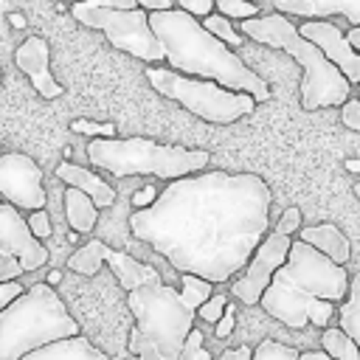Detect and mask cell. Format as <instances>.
Returning a JSON list of instances; mask_svg holds the SVG:
<instances>
[{
  "mask_svg": "<svg viewBox=\"0 0 360 360\" xmlns=\"http://www.w3.org/2000/svg\"><path fill=\"white\" fill-rule=\"evenodd\" d=\"M132 236L177 273L231 281L270 231V188L250 172H197L169 180L158 200L129 214Z\"/></svg>",
  "mask_w": 360,
  "mask_h": 360,
  "instance_id": "1",
  "label": "cell"
},
{
  "mask_svg": "<svg viewBox=\"0 0 360 360\" xmlns=\"http://www.w3.org/2000/svg\"><path fill=\"white\" fill-rule=\"evenodd\" d=\"M349 290L352 276L340 262L304 239H292L290 256L276 270L259 307L290 329H304L309 323L329 326L349 298Z\"/></svg>",
  "mask_w": 360,
  "mask_h": 360,
  "instance_id": "2",
  "label": "cell"
},
{
  "mask_svg": "<svg viewBox=\"0 0 360 360\" xmlns=\"http://www.w3.org/2000/svg\"><path fill=\"white\" fill-rule=\"evenodd\" d=\"M149 22L166 48V62L174 70L197 79H214L228 90L250 93L256 101L270 98V84L253 68H248V62L236 56L225 39L211 34L191 11H149Z\"/></svg>",
  "mask_w": 360,
  "mask_h": 360,
  "instance_id": "3",
  "label": "cell"
},
{
  "mask_svg": "<svg viewBox=\"0 0 360 360\" xmlns=\"http://www.w3.org/2000/svg\"><path fill=\"white\" fill-rule=\"evenodd\" d=\"M242 34H248L253 42L281 48L287 51L304 70L301 76V107L304 110H321V107H338L346 98H352V82L346 73L290 22V14L273 11L242 20Z\"/></svg>",
  "mask_w": 360,
  "mask_h": 360,
  "instance_id": "4",
  "label": "cell"
},
{
  "mask_svg": "<svg viewBox=\"0 0 360 360\" xmlns=\"http://www.w3.org/2000/svg\"><path fill=\"white\" fill-rule=\"evenodd\" d=\"M127 307L135 315L129 352L138 360H180L197 318L183 292L158 278L127 292Z\"/></svg>",
  "mask_w": 360,
  "mask_h": 360,
  "instance_id": "5",
  "label": "cell"
},
{
  "mask_svg": "<svg viewBox=\"0 0 360 360\" xmlns=\"http://www.w3.org/2000/svg\"><path fill=\"white\" fill-rule=\"evenodd\" d=\"M73 335H82L79 323L45 281L31 284L14 304L0 309V360H20Z\"/></svg>",
  "mask_w": 360,
  "mask_h": 360,
  "instance_id": "6",
  "label": "cell"
},
{
  "mask_svg": "<svg viewBox=\"0 0 360 360\" xmlns=\"http://www.w3.org/2000/svg\"><path fill=\"white\" fill-rule=\"evenodd\" d=\"M87 158L96 169H104L112 177L155 174L160 180H177L197 174L211 163L208 149H186L158 143L152 138H93Z\"/></svg>",
  "mask_w": 360,
  "mask_h": 360,
  "instance_id": "7",
  "label": "cell"
},
{
  "mask_svg": "<svg viewBox=\"0 0 360 360\" xmlns=\"http://www.w3.org/2000/svg\"><path fill=\"white\" fill-rule=\"evenodd\" d=\"M146 79H149V84L160 96L177 101L191 115H197V118H202L208 124H219V127L233 124V121L250 115L256 110V104H259L250 93L228 90V87H222L214 79L186 76V73H180L174 68H160V65L155 68V65H149L146 68Z\"/></svg>",
  "mask_w": 360,
  "mask_h": 360,
  "instance_id": "8",
  "label": "cell"
},
{
  "mask_svg": "<svg viewBox=\"0 0 360 360\" xmlns=\"http://www.w3.org/2000/svg\"><path fill=\"white\" fill-rule=\"evenodd\" d=\"M70 14L82 25L104 31V37L112 48H118L135 59H143V62L166 59V48L149 22V11L141 6L138 8H79V6H73Z\"/></svg>",
  "mask_w": 360,
  "mask_h": 360,
  "instance_id": "9",
  "label": "cell"
},
{
  "mask_svg": "<svg viewBox=\"0 0 360 360\" xmlns=\"http://www.w3.org/2000/svg\"><path fill=\"white\" fill-rule=\"evenodd\" d=\"M101 264H110V267H112L118 284H121L127 292H132V290H138V287H143V284L160 278V273H158L152 264H143V262H138L135 256L104 245L101 239L84 242L82 248H76V250L68 256V270L82 273V276H96Z\"/></svg>",
  "mask_w": 360,
  "mask_h": 360,
  "instance_id": "10",
  "label": "cell"
},
{
  "mask_svg": "<svg viewBox=\"0 0 360 360\" xmlns=\"http://www.w3.org/2000/svg\"><path fill=\"white\" fill-rule=\"evenodd\" d=\"M290 248H292V236L278 233V231L267 233V236L262 239V245L256 248V253L250 256V262H248V267L242 270V276L231 284V295H233L236 301L248 304V307H250V304H262V295H264V290L270 287L276 270L287 262Z\"/></svg>",
  "mask_w": 360,
  "mask_h": 360,
  "instance_id": "11",
  "label": "cell"
},
{
  "mask_svg": "<svg viewBox=\"0 0 360 360\" xmlns=\"http://www.w3.org/2000/svg\"><path fill=\"white\" fill-rule=\"evenodd\" d=\"M0 194L14 202L20 211L45 208L48 191L42 186V169L25 152H3L0 155Z\"/></svg>",
  "mask_w": 360,
  "mask_h": 360,
  "instance_id": "12",
  "label": "cell"
},
{
  "mask_svg": "<svg viewBox=\"0 0 360 360\" xmlns=\"http://www.w3.org/2000/svg\"><path fill=\"white\" fill-rule=\"evenodd\" d=\"M0 250L17 256L25 267V273L39 270L48 262V250H45L42 239L31 231L28 219H22L20 208L8 200H3V205H0Z\"/></svg>",
  "mask_w": 360,
  "mask_h": 360,
  "instance_id": "13",
  "label": "cell"
},
{
  "mask_svg": "<svg viewBox=\"0 0 360 360\" xmlns=\"http://www.w3.org/2000/svg\"><path fill=\"white\" fill-rule=\"evenodd\" d=\"M298 28L346 73L352 84H360V51L349 42L343 31H338V25H332L329 20H304Z\"/></svg>",
  "mask_w": 360,
  "mask_h": 360,
  "instance_id": "14",
  "label": "cell"
},
{
  "mask_svg": "<svg viewBox=\"0 0 360 360\" xmlns=\"http://www.w3.org/2000/svg\"><path fill=\"white\" fill-rule=\"evenodd\" d=\"M14 62L17 68L31 79L34 90L42 96V98H59L65 93V87L53 79L51 73V48L42 37H28L17 51H14Z\"/></svg>",
  "mask_w": 360,
  "mask_h": 360,
  "instance_id": "15",
  "label": "cell"
},
{
  "mask_svg": "<svg viewBox=\"0 0 360 360\" xmlns=\"http://www.w3.org/2000/svg\"><path fill=\"white\" fill-rule=\"evenodd\" d=\"M273 8L301 20H323L343 14L352 25H360V0H273Z\"/></svg>",
  "mask_w": 360,
  "mask_h": 360,
  "instance_id": "16",
  "label": "cell"
},
{
  "mask_svg": "<svg viewBox=\"0 0 360 360\" xmlns=\"http://www.w3.org/2000/svg\"><path fill=\"white\" fill-rule=\"evenodd\" d=\"M56 177L65 180L68 186H76V188L87 191V194L96 200L98 208H110V205L115 202L112 186L104 183L96 172H90V169H84V166H76V163H70V160H62V163L56 166Z\"/></svg>",
  "mask_w": 360,
  "mask_h": 360,
  "instance_id": "17",
  "label": "cell"
},
{
  "mask_svg": "<svg viewBox=\"0 0 360 360\" xmlns=\"http://www.w3.org/2000/svg\"><path fill=\"white\" fill-rule=\"evenodd\" d=\"M20 360H110V357L101 349H96L90 343V338L73 335V338H65V340L39 346V349H34L31 354H25Z\"/></svg>",
  "mask_w": 360,
  "mask_h": 360,
  "instance_id": "18",
  "label": "cell"
},
{
  "mask_svg": "<svg viewBox=\"0 0 360 360\" xmlns=\"http://www.w3.org/2000/svg\"><path fill=\"white\" fill-rule=\"evenodd\" d=\"M298 239L315 245L318 250H323L329 259H335V262H340V264H346L349 256H352L349 236H346L338 225H332V222H321V225L301 228V231H298Z\"/></svg>",
  "mask_w": 360,
  "mask_h": 360,
  "instance_id": "19",
  "label": "cell"
},
{
  "mask_svg": "<svg viewBox=\"0 0 360 360\" xmlns=\"http://www.w3.org/2000/svg\"><path fill=\"white\" fill-rule=\"evenodd\" d=\"M65 219L76 233H90L98 222L96 200L87 191H82L76 186H68V191H65Z\"/></svg>",
  "mask_w": 360,
  "mask_h": 360,
  "instance_id": "20",
  "label": "cell"
},
{
  "mask_svg": "<svg viewBox=\"0 0 360 360\" xmlns=\"http://www.w3.org/2000/svg\"><path fill=\"white\" fill-rule=\"evenodd\" d=\"M321 349L332 354L335 360H360V346L357 340L338 323V326H323L321 335Z\"/></svg>",
  "mask_w": 360,
  "mask_h": 360,
  "instance_id": "21",
  "label": "cell"
},
{
  "mask_svg": "<svg viewBox=\"0 0 360 360\" xmlns=\"http://www.w3.org/2000/svg\"><path fill=\"white\" fill-rule=\"evenodd\" d=\"M338 323L357 340L360 346V273L352 276V290H349V298L340 304L338 309Z\"/></svg>",
  "mask_w": 360,
  "mask_h": 360,
  "instance_id": "22",
  "label": "cell"
},
{
  "mask_svg": "<svg viewBox=\"0 0 360 360\" xmlns=\"http://www.w3.org/2000/svg\"><path fill=\"white\" fill-rule=\"evenodd\" d=\"M180 292L194 309H200L214 295V281H208L197 273H180Z\"/></svg>",
  "mask_w": 360,
  "mask_h": 360,
  "instance_id": "23",
  "label": "cell"
},
{
  "mask_svg": "<svg viewBox=\"0 0 360 360\" xmlns=\"http://www.w3.org/2000/svg\"><path fill=\"white\" fill-rule=\"evenodd\" d=\"M301 352L287 346V343H278V340H262L256 349H253V360H298Z\"/></svg>",
  "mask_w": 360,
  "mask_h": 360,
  "instance_id": "24",
  "label": "cell"
},
{
  "mask_svg": "<svg viewBox=\"0 0 360 360\" xmlns=\"http://www.w3.org/2000/svg\"><path fill=\"white\" fill-rule=\"evenodd\" d=\"M231 17H225V14H208V17H202V25L211 31V34H217L219 39H225L231 48H236V45H242V34H236L233 31V25L228 22Z\"/></svg>",
  "mask_w": 360,
  "mask_h": 360,
  "instance_id": "25",
  "label": "cell"
},
{
  "mask_svg": "<svg viewBox=\"0 0 360 360\" xmlns=\"http://www.w3.org/2000/svg\"><path fill=\"white\" fill-rule=\"evenodd\" d=\"M217 11L233 20H248V17H259V6L253 0H217Z\"/></svg>",
  "mask_w": 360,
  "mask_h": 360,
  "instance_id": "26",
  "label": "cell"
},
{
  "mask_svg": "<svg viewBox=\"0 0 360 360\" xmlns=\"http://www.w3.org/2000/svg\"><path fill=\"white\" fill-rule=\"evenodd\" d=\"M70 129L79 135H90V138H115V124H98V121H87V118L70 121Z\"/></svg>",
  "mask_w": 360,
  "mask_h": 360,
  "instance_id": "27",
  "label": "cell"
},
{
  "mask_svg": "<svg viewBox=\"0 0 360 360\" xmlns=\"http://www.w3.org/2000/svg\"><path fill=\"white\" fill-rule=\"evenodd\" d=\"M225 309H228V298L225 295H211L200 309H197V315L205 321V323H219V318L225 315Z\"/></svg>",
  "mask_w": 360,
  "mask_h": 360,
  "instance_id": "28",
  "label": "cell"
},
{
  "mask_svg": "<svg viewBox=\"0 0 360 360\" xmlns=\"http://www.w3.org/2000/svg\"><path fill=\"white\" fill-rule=\"evenodd\" d=\"M180 360H211V354H208V349H205V343H202V332H200L197 326L191 329V335H188V340H186V349H183Z\"/></svg>",
  "mask_w": 360,
  "mask_h": 360,
  "instance_id": "29",
  "label": "cell"
},
{
  "mask_svg": "<svg viewBox=\"0 0 360 360\" xmlns=\"http://www.w3.org/2000/svg\"><path fill=\"white\" fill-rule=\"evenodd\" d=\"M25 273V267H22V262L17 259V256H11V253H3L0 250V281H14L17 276H22Z\"/></svg>",
  "mask_w": 360,
  "mask_h": 360,
  "instance_id": "30",
  "label": "cell"
},
{
  "mask_svg": "<svg viewBox=\"0 0 360 360\" xmlns=\"http://www.w3.org/2000/svg\"><path fill=\"white\" fill-rule=\"evenodd\" d=\"M340 118H343V124H346L349 129L360 132V96H357V98H346V101L340 104Z\"/></svg>",
  "mask_w": 360,
  "mask_h": 360,
  "instance_id": "31",
  "label": "cell"
},
{
  "mask_svg": "<svg viewBox=\"0 0 360 360\" xmlns=\"http://www.w3.org/2000/svg\"><path fill=\"white\" fill-rule=\"evenodd\" d=\"M276 231H278V233H287V236H292L295 231H301V211H298L295 205L284 208V214H281V219H278Z\"/></svg>",
  "mask_w": 360,
  "mask_h": 360,
  "instance_id": "32",
  "label": "cell"
},
{
  "mask_svg": "<svg viewBox=\"0 0 360 360\" xmlns=\"http://www.w3.org/2000/svg\"><path fill=\"white\" fill-rule=\"evenodd\" d=\"M28 225H31V231H34L39 239L51 236V219H48V211H45V208L28 211Z\"/></svg>",
  "mask_w": 360,
  "mask_h": 360,
  "instance_id": "33",
  "label": "cell"
},
{
  "mask_svg": "<svg viewBox=\"0 0 360 360\" xmlns=\"http://www.w3.org/2000/svg\"><path fill=\"white\" fill-rule=\"evenodd\" d=\"M22 292H25V290H22L20 281H0V309L8 307V304H14Z\"/></svg>",
  "mask_w": 360,
  "mask_h": 360,
  "instance_id": "34",
  "label": "cell"
},
{
  "mask_svg": "<svg viewBox=\"0 0 360 360\" xmlns=\"http://www.w3.org/2000/svg\"><path fill=\"white\" fill-rule=\"evenodd\" d=\"M233 321H236V304H231V301H228V309H225V315H222V318H219V323L214 326L217 338H228V335L233 332Z\"/></svg>",
  "mask_w": 360,
  "mask_h": 360,
  "instance_id": "35",
  "label": "cell"
},
{
  "mask_svg": "<svg viewBox=\"0 0 360 360\" xmlns=\"http://www.w3.org/2000/svg\"><path fill=\"white\" fill-rule=\"evenodd\" d=\"M177 6L191 11L194 17H208L214 11V0H177Z\"/></svg>",
  "mask_w": 360,
  "mask_h": 360,
  "instance_id": "36",
  "label": "cell"
},
{
  "mask_svg": "<svg viewBox=\"0 0 360 360\" xmlns=\"http://www.w3.org/2000/svg\"><path fill=\"white\" fill-rule=\"evenodd\" d=\"M158 194H160V191H158L155 186H143L141 191L132 194V208H146V205H152V202L158 200Z\"/></svg>",
  "mask_w": 360,
  "mask_h": 360,
  "instance_id": "37",
  "label": "cell"
},
{
  "mask_svg": "<svg viewBox=\"0 0 360 360\" xmlns=\"http://www.w3.org/2000/svg\"><path fill=\"white\" fill-rule=\"evenodd\" d=\"M219 360H253V349H248V346H236V349H225Z\"/></svg>",
  "mask_w": 360,
  "mask_h": 360,
  "instance_id": "38",
  "label": "cell"
},
{
  "mask_svg": "<svg viewBox=\"0 0 360 360\" xmlns=\"http://www.w3.org/2000/svg\"><path fill=\"white\" fill-rule=\"evenodd\" d=\"M172 3L174 0H138V6L146 11H166V8H172Z\"/></svg>",
  "mask_w": 360,
  "mask_h": 360,
  "instance_id": "39",
  "label": "cell"
},
{
  "mask_svg": "<svg viewBox=\"0 0 360 360\" xmlns=\"http://www.w3.org/2000/svg\"><path fill=\"white\" fill-rule=\"evenodd\" d=\"M298 360H335L332 354H326L323 349H312V352H301Z\"/></svg>",
  "mask_w": 360,
  "mask_h": 360,
  "instance_id": "40",
  "label": "cell"
},
{
  "mask_svg": "<svg viewBox=\"0 0 360 360\" xmlns=\"http://www.w3.org/2000/svg\"><path fill=\"white\" fill-rule=\"evenodd\" d=\"M346 37H349V42H352V45L360 51V25H352V28L346 31Z\"/></svg>",
  "mask_w": 360,
  "mask_h": 360,
  "instance_id": "41",
  "label": "cell"
},
{
  "mask_svg": "<svg viewBox=\"0 0 360 360\" xmlns=\"http://www.w3.org/2000/svg\"><path fill=\"white\" fill-rule=\"evenodd\" d=\"M8 22H11V25H17V28H25V17H20V14H11V17H8Z\"/></svg>",
  "mask_w": 360,
  "mask_h": 360,
  "instance_id": "42",
  "label": "cell"
},
{
  "mask_svg": "<svg viewBox=\"0 0 360 360\" xmlns=\"http://www.w3.org/2000/svg\"><path fill=\"white\" fill-rule=\"evenodd\" d=\"M354 194H357V200H360V183H354Z\"/></svg>",
  "mask_w": 360,
  "mask_h": 360,
  "instance_id": "43",
  "label": "cell"
},
{
  "mask_svg": "<svg viewBox=\"0 0 360 360\" xmlns=\"http://www.w3.org/2000/svg\"><path fill=\"white\" fill-rule=\"evenodd\" d=\"M357 93H360V84H357Z\"/></svg>",
  "mask_w": 360,
  "mask_h": 360,
  "instance_id": "44",
  "label": "cell"
}]
</instances>
